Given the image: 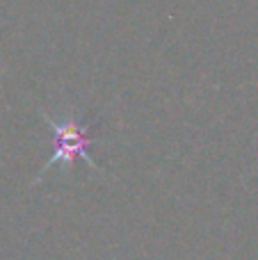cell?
<instances>
[{
    "label": "cell",
    "instance_id": "obj_1",
    "mask_svg": "<svg viewBox=\"0 0 258 260\" xmlns=\"http://www.w3.org/2000/svg\"><path fill=\"white\" fill-rule=\"evenodd\" d=\"M46 123H48L50 139H53V155L46 162L44 171L53 169V167L71 169L73 157H80L87 167L96 169L94 160L89 155V146L94 144L89 123H80L71 114H64V117H57V119L46 117Z\"/></svg>",
    "mask_w": 258,
    "mask_h": 260
}]
</instances>
